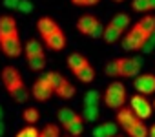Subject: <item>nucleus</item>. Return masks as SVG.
<instances>
[{
    "mask_svg": "<svg viewBox=\"0 0 155 137\" xmlns=\"http://www.w3.org/2000/svg\"><path fill=\"white\" fill-rule=\"evenodd\" d=\"M53 93H55V90H53V86H51V82L48 81L46 75H44V77H38V79L33 82L31 97H33L35 101H38V102H46V101L51 99Z\"/></svg>",
    "mask_w": 155,
    "mask_h": 137,
    "instance_id": "nucleus-5",
    "label": "nucleus"
},
{
    "mask_svg": "<svg viewBox=\"0 0 155 137\" xmlns=\"http://www.w3.org/2000/svg\"><path fill=\"white\" fill-rule=\"evenodd\" d=\"M101 0H71L73 6H79V8H91V6H97Z\"/></svg>",
    "mask_w": 155,
    "mask_h": 137,
    "instance_id": "nucleus-35",
    "label": "nucleus"
},
{
    "mask_svg": "<svg viewBox=\"0 0 155 137\" xmlns=\"http://www.w3.org/2000/svg\"><path fill=\"white\" fill-rule=\"evenodd\" d=\"M133 86L139 93L142 95H151L155 92V75L153 73H142V75H137L135 81H133Z\"/></svg>",
    "mask_w": 155,
    "mask_h": 137,
    "instance_id": "nucleus-9",
    "label": "nucleus"
},
{
    "mask_svg": "<svg viewBox=\"0 0 155 137\" xmlns=\"http://www.w3.org/2000/svg\"><path fill=\"white\" fill-rule=\"evenodd\" d=\"M46 64H48L46 55H37V57L28 58V66H29V70H33V72H42L46 68Z\"/></svg>",
    "mask_w": 155,
    "mask_h": 137,
    "instance_id": "nucleus-25",
    "label": "nucleus"
},
{
    "mask_svg": "<svg viewBox=\"0 0 155 137\" xmlns=\"http://www.w3.org/2000/svg\"><path fill=\"white\" fill-rule=\"evenodd\" d=\"M124 102H126V86L122 82L108 84L104 92V104L111 110H119L124 106Z\"/></svg>",
    "mask_w": 155,
    "mask_h": 137,
    "instance_id": "nucleus-2",
    "label": "nucleus"
},
{
    "mask_svg": "<svg viewBox=\"0 0 155 137\" xmlns=\"http://www.w3.org/2000/svg\"><path fill=\"white\" fill-rule=\"evenodd\" d=\"M58 29H60V26H58L57 20H53L51 17H40V18L37 20V31H38V35H40L42 38L49 37L51 33H55V31H58Z\"/></svg>",
    "mask_w": 155,
    "mask_h": 137,
    "instance_id": "nucleus-13",
    "label": "nucleus"
},
{
    "mask_svg": "<svg viewBox=\"0 0 155 137\" xmlns=\"http://www.w3.org/2000/svg\"><path fill=\"white\" fill-rule=\"evenodd\" d=\"M0 77H2V82H4V88L8 90V93L26 86L24 81H22V75L18 72V68H15V66H4L2 72H0Z\"/></svg>",
    "mask_w": 155,
    "mask_h": 137,
    "instance_id": "nucleus-4",
    "label": "nucleus"
},
{
    "mask_svg": "<svg viewBox=\"0 0 155 137\" xmlns=\"http://www.w3.org/2000/svg\"><path fill=\"white\" fill-rule=\"evenodd\" d=\"M99 102H101V92H97V90L86 92V95H84V106H99Z\"/></svg>",
    "mask_w": 155,
    "mask_h": 137,
    "instance_id": "nucleus-31",
    "label": "nucleus"
},
{
    "mask_svg": "<svg viewBox=\"0 0 155 137\" xmlns=\"http://www.w3.org/2000/svg\"><path fill=\"white\" fill-rule=\"evenodd\" d=\"M4 133H6V124H4V121H0V137Z\"/></svg>",
    "mask_w": 155,
    "mask_h": 137,
    "instance_id": "nucleus-38",
    "label": "nucleus"
},
{
    "mask_svg": "<svg viewBox=\"0 0 155 137\" xmlns=\"http://www.w3.org/2000/svg\"><path fill=\"white\" fill-rule=\"evenodd\" d=\"M64 130L68 132V135H73V137H81V135H82V132H84V119H82V115H81L79 119H75L71 124H68Z\"/></svg>",
    "mask_w": 155,
    "mask_h": 137,
    "instance_id": "nucleus-22",
    "label": "nucleus"
},
{
    "mask_svg": "<svg viewBox=\"0 0 155 137\" xmlns=\"http://www.w3.org/2000/svg\"><path fill=\"white\" fill-rule=\"evenodd\" d=\"M13 35H18L17 20L11 15H2L0 17V38H8Z\"/></svg>",
    "mask_w": 155,
    "mask_h": 137,
    "instance_id": "nucleus-12",
    "label": "nucleus"
},
{
    "mask_svg": "<svg viewBox=\"0 0 155 137\" xmlns=\"http://www.w3.org/2000/svg\"><path fill=\"white\" fill-rule=\"evenodd\" d=\"M137 26H139L140 29H144L148 35H151V33L155 31V17H153V15H144V17L137 22Z\"/></svg>",
    "mask_w": 155,
    "mask_h": 137,
    "instance_id": "nucleus-26",
    "label": "nucleus"
},
{
    "mask_svg": "<svg viewBox=\"0 0 155 137\" xmlns=\"http://www.w3.org/2000/svg\"><path fill=\"white\" fill-rule=\"evenodd\" d=\"M119 66V77H137L142 68V58H115Z\"/></svg>",
    "mask_w": 155,
    "mask_h": 137,
    "instance_id": "nucleus-6",
    "label": "nucleus"
},
{
    "mask_svg": "<svg viewBox=\"0 0 155 137\" xmlns=\"http://www.w3.org/2000/svg\"><path fill=\"white\" fill-rule=\"evenodd\" d=\"M115 117H117V124H119V126H122L124 130L131 128V126H133V124L139 121V117L135 115V112L131 110V106H130V108H126V106L119 108Z\"/></svg>",
    "mask_w": 155,
    "mask_h": 137,
    "instance_id": "nucleus-11",
    "label": "nucleus"
},
{
    "mask_svg": "<svg viewBox=\"0 0 155 137\" xmlns=\"http://www.w3.org/2000/svg\"><path fill=\"white\" fill-rule=\"evenodd\" d=\"M29 95H31V92H28L26 86H22V88H18V90H15V92L9 93V97H11L15 102H26V101L29 99Z\"/></svg>",
    "mask_w": 155,
    "mask_h": 137,
    "instance_id": "nucleus-30",
    "label": "nucleus"
},
{
    "mask_svg": "<svg viewBox=\"0 0 155 137\" xmlns=\"http://www.w3.org/2000/svg\"><path fill=\"white\" fill-rule=\"evenodd\" d=\"M104 72H106V75H110V77H119V66H117V60L108 62V64L104 66Z\"/></svg>",
    "mask_w": 155,
    "mask_h": 137,
    "instance_id": "nucleus-33",
    "label": "nucleus"
},
{
    "mask_svg": "<svg viewBox=\"0 0 155 137\" xmlns=\"http://www.w3.org/2000/svg\"><path fill=\"white\" fill-rule=\"evenodd\" d=\"M148 37H150V35L135 24V26L126 33V37H124V40H122V48H124L126 51H142V48H144Z\"/></svg>",
    "mask_w": 155,
    "mask_h": 137,
    "instance_id": "nucleus-3",
    "label": "nucleus"
},
{
    "mask_svg": "<svg viewBox=\"0 0 155 137\" xmlns=\"http://www.w3.org/2000/svg\"><path fill=\"white\" fill-rule=\"evenodd\" d=\"M42 40H44L46 48H48V49H51V51H62V49L66 48V35H64V31H62V29H58V31L51 33L49 37L42 38Z\"/></svg>",
    "mask_w": 155,
    "mask_h": 137,
    "instance_id": "nucleus-14",
    "label": "nucleus"
},
{
    "mask_svg": "<svg viewBox=\"0 0 155 137\" xmlns=\"http://www.w3.org/2000/svg\"><path fill=\"white\" fill-rule=\"evenodd\" d=\"M66 137H73V135H66Z\"/></svg>",
    "mask_w": 155,
    "mask_h": 137,
    "instance_id": "nucleus-42",
    "label": "nucleus"
},
{
    "mask_svg": "<svg viewBox=\"0 0 155 137\" xmlns=\"http://www.w3.org/2000/svg\"><path fill=\"white\" fill-rule=\"evenodd\" d=\"M0 121H4V108L0 106Z\"/></svg>",
    "mask_w": 155,
    "mask_h": 137,
    "instance_id": "nucleus-40",
    "label": "nucleus"
},
{
    "mask_svg": "<svg viewBox=\"0 0 155 137\" xmlns=\"http://www.w3.org/2000/svg\"><path fill=\"white\" fill-rule=\"evenodd\" d=\"M130 106H131V110L135 112V115L139 117V119H150L151 117V104L148 102V99H146V95H142V93H137V95H133L131 99H130Z\"/></svg>",
    "mask_w": 155,
    "mask_h": 137,
    "instance_id": "nucleus-8",
    "label": "nucleus"
},
{
    "mask_svg": "<svg viewBox=\"0 0 155 137\" xmlns=\"http://www.w3.org/2000/svg\"><path fill=\"white\" fill-rule=\"evenodd\" d=\"M38 137H60V128L57 124H53V122H48V124L42 126Z\"/></svg>",
    "mask_w": 155,
    "mask_h": 137,
    "instance_id": "nucleus-29",
    "label": "nucleus"
},
{
    "mask_svg": "<svg viewBox=\"0 0 155 137\" xmlns=\"http://www.w3.org/2000/svg\"><path fill=\"white\" fill-rule=\"evenodd\" d=\"M101 26L99 18L95 15H82L79 17V20H77V29H79V33L86 35V37H91V33Z\"/></svg>",
    "mask_w": 155,
    "mask_h": 137,
    "instance_id": "nucleus-10",
    "label": "nucleus"
},
{
    "mask_svg": "<svg viewBox=\"0 0 155 137\" xmlns=\"http://www.w3.org/2000/svg\"><path fill=\"white\" fill-rule=\"evenodd\" d=\"M150 137H155V124L150 128Z\"/></svg>",
    "mask_w": 155,
    "mask_h": 137,
    "instance_id": "nucleus-39",
    "label": "nucleus"
},
{
    "mask_svg": "<svg viewBox=\"0 0 155 137\" xmlns=\"http://www.w3.org/2000/svg\"><path fill=\"white\" fill-rule=\"evenodd\" d=\"M22 119H24V122H28V124H35V122H38V119H40V112H38L35 106H28V108L22 110Z\"/></svg>",
    "mask_w": 155,
    "mask_h": 137,
    "instance_id": "nucleus-24",
    "label": "nucleus"
},
{
    "mask_svg": "<svg viewBox=\"0 0 155 137\" xmlns=\"http://www.w3.org/2000/svg\"><path fill=\"white\" fill-rule=\"evenodd\" d=\"M119 132L117 122H101L93 128V137H115Z\"/></svg>",
    "mask_w": 155,
    "mask_h": 137,
    "instance_id": "nucleus-15",
    "label": "nucleus"
},
{
    "mask_svg": "<svg viewBox=\"0 0 155 137\" xmlns=\"http://www.w3.org/2000/svg\"><path fill=\"white\" fill-rule=\"evenodd\" d=\"M115 137H120V135H115Z\"/></svg>",
    "mask_w": 155,
    "mask_h": 137,
    "instance_id": "nucleus-43",
    "label": "nucleus"
},
{
    "mask_svg": "<svg viewBox=\"0 0 155 137\" xmlns=\"http://www.w3.org/2000/svg\"><path fill=\"white\" fill-rule=\"evenodd\" d=\"M38 135H40V130L35 128V124H28V126L20 128L15 137H38Z\"/></svg>",
    "mask_w": 155,
    "mask_h": 137,
    "instance_id": "nucleus-32",
    "label": "nucleus"
},
{
    "mask_svg": "<svg viewBox=\"0 0 155 137\" xmlns=\"http://www.w3.org/2000/svg\"><path fill=\"white\" fill-rule=\"evenodd\" d=\"M153 106H155V102H153Z\"/></svg>",
    "mask_w": 155,
    "mask_h": 137,
    "instance_id": "nucleus-44",
    "label": "nucleus"
},
{
    "mask_svg": "<svg viewBox=\"0 0 155 137\" xmlns=\"http://www.w3.org/2000/svg\"><path fill=\"white\" fill-rule=\"evenodd\" d=\"M18 4L20 0H2V6L6 9H18Z\"/></svg>",
    "mask_w": 155,
    "mask_h": 137,
    "instance_id": "nucleus-37",
    "label": "nucleus"
},
{
    "mask_svg": "<svg viewBox=\"0 0 155 137\" xmlns=\"http://www.w3.org/2000/svg\"><path fill=\"white\" fill-rule=\"evenodd\" d=\"M131 9L139 11V13H148V11L155 9V0H133Z\"/></svg>",
    "mask_w": 155,
    "mask_h": 137,
    "instance_id": "nucleus-23",
    "label": "nucleus"
},
{
    "mask_svg": "<svg viewBox=\"0 0 155 137\" xmlns=\"http://www.w3.org/2000/svg\"><path fill=\"white\" fill-rule=\"evenodd\" d=\"M126 132H128L130 137H150V130L146 128V124H144L142 119H139V121H137L131 128H128Z\"/></svg>",
    "mask_w": 155,
    "mask_h": 137,
    "instance_id": "nucleus-20",
    "label": "nucleus"
},
{
    "mask_svg": "<svg viewBox=\"0 0 155 137\" xmlns=\"http://www.w3.org/2000/svg\"><path fill=\"white\" fill-rule=\"evenodd\" d=\"M81 117V113H77L75 110H71V108H68V106H64V108H60L58 112H57V119H58V122L66 128L68 124H71L75 119H79Z\"/></svg>",
    "mask_w": 155,
    "mask_h": 137,
    "instance_id": "nucleus-18",
    "label": "nucleus"
},
{
    "mask_svg": "<svg viewBox=\"0 0 155 137\" xmlns=\"http://www.w3.org/2000/svg\"><path fill=\"white\" fill-rule=\"evenodd\" d=\"M81 115H82L84 122H93L99 119V106H84Z\"/></svg>",
    "mask_w": 155,
    "mask_h": 137,
    "instance_id": "nucleus-28",
    "label": "nucleus"
},
{
    "mask_svg": "<svg viewBox=\"0 0 155 137\" xmlns=\"http://www.w3.org/2000/svg\"><path fill=\"white\" fill-rule=\"evenodd\" d=\"M33 9H35V6H33L31 0H20V4H18V11H22L24 15H29Z\"/></svg>",
    "mask_w": 155,
    "mask_h": 137,
    "instance_id": "nucleus-34",
    "label": "nucleus"
},
{
    "mask_svg": "<svg viewBox=\"0 0 155 137\" xmlns=\"http://www.w3.org/2000/svg\"><path fill=\"white\" fill-rule=\"evenodd\" d=\"M68 68L71 70V73H77L79 70H82L84 66H88L90 62H88V58L82 55V53H71L69 57H68Z\"/></svg>",
    "mask_w": 155,
    "mask_h": 137,
    "instance_id": "nucleus-16",
    "label": "nucleus"
},
{
    "mask_svg": "<svg viewBox=\"0 0 155 137\" xmlns=\"http://www.w3.org/2000/svg\"><path fill=\"white\" fill-rule=\"evenodd\" d=\"M24 55H26V58L37 57V55H44V46L37 38H28L24 42Z\"/></svg>",
    "mask_w": 155,
    "mask_h": 137,
    "instance_id": "nucleus-17",
    "label": "nucleus"
},
{
    "mask_svg": "<svg viewBox=\"0 0 155 137\" xmlns=\"http://www.w3.org/2000/svg\"><path fill=\"white\" fill-rule=\"evenodd\" d=\"M0 49L2 53L9 58H17L22 55L24 51V46L20 42V37L18 35H13V37H8V38H0Z\"/></svg>",
    "mask_w": 155,
    "mask_h": 137,
    "instance_id": "nucleus-7",
    "label": "nucleus"
},
{
    "mask_svg": "<svg viewBox=\"0 0 155 137\" xmlns=\"http://www.w3.org/2000/svg\"><path fill=\"white\" fill-rule=\"evenodd\" d=\"M46 77H48V81L51 82V86H53L57 97H60V99H71V97L77 93V88H75L66 77H62L58 72H48Z\"/></svg>",
    "mask_w": 155,
    "mask_h": 137,
    "instance_id": "nucleus-1",
    "label": "nucleus"
},
{
    "mask_svg": "<svg viewBox=\"0 0 155 137\" xmlns=\"http://www.w3.org/2000/svg\"><path fill=\"white\" fill-rule=\"evenodd\" d=\"M120 37H122V29H120V28L113 26L111 22H110L108 26H104V33H102V38H104V42H108V44H113V42H117Z\"/></svg>",
    "mask_w": 155,
    "mask_h": 137,
    "instance_id": "nucleus-19",
    "label": "nucleus"
},
{
    "mask_svg": "<svg viewBox=\"0 0 155 137\" xmlns=\"http://www.w3.org/2000/svg\"><path fill=\"white\" fill-rule=\"evenodd\" d=\"M111 24H113V26H117V28H120V29L124 31V29H128V28H130L131 20H130V15H126V13H117V15H113Z\"/></svg>",
    "mask_w": 155,
    "mask_h": 137,
    "instance_id": "nucleus-27",
    "label": "nucleus"
},
{
    "mask_svg": "<svg viewBox=\"0 0 155 137\" xmlns=\"http://www.w3.org/2000/svg\"><path fill=\"white\" fill-rule=\"evenodd\" d=\"M73 75L79 79L81 82L90 84V82H93V79H95V70H93V66H91V64H88V66L82 68V70H79L77 73H73Z\"/></svg>",
    "mask_w": 155,
    "mask_h": 137,
    "instance_id": "nucleus-21",
    "label": "nucleus"
},
{
    "mask_svg": "<svg viewBox=\"0 0 155 137\" xmlns=\"http://www.w3.org/2000/svg\"><path fill=\"white\" fill-rule=\"evenodd\" d=\"M153 49H155V31L148 37V40H146V44H144L142 51H144V53H151Z\"/></svg>",
    "mask_w": 155,
    "mask_h": 137,
    "instance_id": "nucleus-36",
    "label": "nucleus"
},
{
    "mask_svg": "<svg viewBox=\"0 0 155 137\" xmlns=\"http://www.w3.org/2000/svg\"><path fill=\"white\" fill-rule=\"evenodd\" d=\"M113 2H124V0H113Z\"/></svg>",
    "mask_w": 155,
    "mask_h": 137,
    "instance_id": "nucleus-41",
    "label": "nucleus"
}]
</instances>
